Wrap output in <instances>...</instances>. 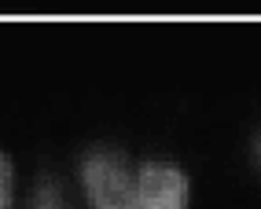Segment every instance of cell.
Wrapping results in <instances>:
<instances>
[{
	"label": "cell",
	"instance_id": "cell-1",
	"mask_svg": "<svg viewBox=\"0 0 261 209\" xmlns=\"http://www.w3.org/2000/svg\"><path fill=\"white\" fill-rule=\"evenodd\" d=\"M85 176V191L96 209H140L136 205V180L129 176L125 162L111 151L92 154L81 169Z\"/></svg>",
	"mask_w": 261,
	"mask_h": 209
},
{
	"label": "cell",
	"instance_id": "cell-2",
	"mask_svg": "<svg viewBox=\"0 0 261 209\" xmlns=\"http://www.w3.org/2000/svg\"><path fill=\"white\" fill-rule=\"evenodd\" d=\"M140 209H188V176L166 162H147L136 176Z\"/></svg>",
	"mask_w": 261,
	"mask_h": 209
},
{
	"label": "cell",
	"instance_id": "cell-3",
	"mask_svg": "<svg viewBox=\"0 0 261 209\" xmlns=\"http://www.w3.org/2000/svg\"><path fill=\"white\" fill-rule=\"evenodd\" d=\"M30 209H66V198H63V191L56 184H41L33 202H30Z\"/></svg>",
	"mask_w": 261,
	"mask_h": 209
},
{
	"label": "cell",
	"instance_id": "cell-4",
	"mask_svg": "<svg viewBox=\"0 0 261 209\" xmlns=\"http://www.w3.org/2000/svg\"><path fill=\"white\" fill-rule=\"evenodd\" d=\"M11 205V158L0 154V209Z\"/></svg>",
	"mask_w": 261,
	"mask_h": 209
}]
</instances>
